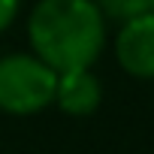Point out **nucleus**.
Here are the masks:
<instances>
[{"instance_id": "f257e3e1", "label": "nucleus", "mask_w": 154, "mask_h": 154, "mask_svg": "<svg viewBox=\"0 0 154 154\" xmlns=\"http://www.w3.org/2000/svg\"><path fill=\"white\" fill-rule=\"evenodd\" d=\"M27 39L54 72L91 69L106 45V18L94 0H36Z\"/></svg>"}, {"instance_id": "f03ea898", "label": "nucleus", "mask_w": 154, "mask_h": 154, "mask_svg": "<svg viewBox=\"0 0 154 154\" xmlns=\"http://www.w3.org/2000/svg\"><path fill=\"white\" fill-rule=\"evenodd\" d=\"M57 72L33 51L0 57V112L36 115L54 103Z\"/></svg>"}, {"instance_id": "7ed1b4c3", "label": "nucleus", "mask_w": 154, "mask_h": 154, "mask_svg": "<svg viewBox=\"0 0 154 154\" xmlns=\"http://www.w3.org/2000/svg\"><path fill=\"white\" fill-rule=\"evenodd\" d=\"M115 57L133 79H154V12H142L121 24L115 36Z\"/></svg>"}, {"instance_id": "20e7f679", "label": "nucleus", "mask_w": 154, "mask_h": 154, "mask_svg": "<svg viewBox=\"0 0 154 154\" xmlns=\"http://www.w3.org/2000/svg\"><path fill=\"white\" fill-rule=\"evenodd\" d=\"M103 100V85L91 69H69L57 72V91H54V106L72 118H85L97 112Z\"/></svg>"}, {"instance_id": "39448f33", "label": "nucleus", "mask_w": 154, "mask_h": 154, "mask_svg": "<svg viewBox=\"0 0 154 154\" xmlns=\"http://www.w3.org/2000/svg\"><path fill=\"white\" fill-rule=\"evenodd\" d=\"M100 6L103 18H115V21H130L142 12H148V0H94Z\"/></svg>"}, {"instance_id": "423d86ee", "label": "nucleus", "mask_w": 154, "mask_h": 154, "mask_svg": "<svg viewBox=\"0 0 154 154\" xmlns=\"http://www.w3.org/2000/svg\"><path fill=\"white\" fill-rule=\"evenodd\" d=\"M18 9H21V0H0V33L15 21Z\"/></svg>"}, {"instance_id": "0eeeda50", "label": "nucleus", "mask_w": 154, "mask_h": 154, "mask_svg": "<svg viewBox=\"0 0 154 154\" xmlns=\"http://www.w3.org/2000/svg\"><path fill=\"white\" fill-rule=\"evenodd\" d=\"M148 12H154V0H148Z\"/></svg>"}]
</instances>
